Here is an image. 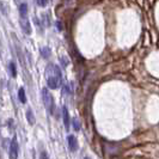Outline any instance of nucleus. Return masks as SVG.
Segmentation results:
<instances>
[{"label":"nucleus","instance_id":"f257e3e1","mask_svg":"<svg viewBox=\"0 0 159 159\" xmlns=\"http://www.w3.org/2000/svg\"><path fill=\"white\" fill-rule=\"evenodd\" d=\"M46 79H47L48 88L52 90H56L60 88L62 81V74L60 71V67L54 64H49L46 68Z\"/></svg>","mask_w":159,"mask_h":159},{"label":"nucleus","instance_id":"f03ea898","mask_svg":"<svg viewBox=\"0 0 159 159\" xmlns=\"http://www.w3.org/2000/svg\"><path fill=\"white\" fill-rule=\"evenodd\" d=\"M42 98H43V103L46 105L48 112L53 114L54 112V107H55L54 105V98H53V96L49 92L48 89H42Z\"/></svg>","mask_w":159,"mask_h":159},{"label":"nucleus","instance_id":"7ed1b4c3","mask_svg":"<svg viewBox=\"0 0 159 159\" xmlns=\"http://www.w3.org/2000/svg\"><path fill=\"white\" fill-rule=\"evenodd\" d=\"M8 156H10V159H18V141H17L16 136L11 140L10 150H8Z\"/></svg>","mask_w":159,"mask_h":159},{"label":"nucleus","instance_id":"20e7f679","mask_svg":"<svg viewBox=\"0 0 159 159\" xmlns=\"http://www.w3.org/2000/svg\"><path fill=\"white\" fill-rule=\"evenodd\" d=\"M20 26H22V30L26 35H30L31 34V25H30V22L28 19V16L20 17Z\"/></svg>","mask_w":159,"mask_h":159},{"label":"nucleus","instance_id":"39448f33","mask_svg":"<svg viewBox=\"0 0 159 159\" xmlns=\"http://www.w3.org/2000/svg\"><path fill=\"white\" fill-rule=\"evenodd\" d=\"M68 146L72 152H75L78 150V141L74 135H68Z\"/></svg>","mask_w":159,"mask_h":159},{"label":"nucleus","instance_id":"423d86ee","mask_svg":"<svg viewBox=\"0 0 159 159\" xmlns=\"http://www.w3.org/2000/svg\"><path fill=\"white\" fill-rule=\"evenodd\" d=\"M62 117H64V123L66 129H70V125H71V119H70V115H68V110L67 108L64 107L62 108Z\"/></svg>","mask_w":159,"mask_h":159},{"label":"nucleus","instance_id":"0eeeda50","mask_svg":"<svg viewBox=\"0 0 159 159\" xmlns=\"http://www.w3.org/2000/svg\"><path fill=\"white\" fill-rule=\"evenodd\" d=\"M18 98L20 101V103H25L26 102V96H25V90L23 88H20L18 90Z\"/></svg>","mask_w":159,"mask_h":159},{"label":"nucleus","instance_id":"6e6552de","mask_svg":"<svg viewBox=\"0 0 159 159\" xmlns=\"http://www.w3.org/2000/svg\"><path fill=\"white\" fill-rule=\"evenodd\" d=\"M19 13H20V17H26L28 16V5L24 2L19 6Z\"/></svg>","mask_w":159,"mask_h":159},{"label":"nucleus","instance_id":"1a4fd4ad","mask_svg":"<svg viewBox=\"0 0 159 159\" xmlns=\"http://www.w3.org/2000/svg\"><path fill=\"white\" fill-rule=\"evenodd\" d=\"M26 119H28V122H29V125H35V116H34V114L32 111L29 109L28 111H26Z\"/></svg>","mask_w":159,"mask_h":159},{"label":"nucleus","instance_id":"9d476101","mask_svg":"<svg viewBox=\"0 0 159 159\" xmlns=\"http://www.w3.org/2000/svg\"><path fill=\"white\" fill-rule=\"evenodd\" d=\"M10 71H11V75H12L13 78H16L17 77V68H16V65L13 64V62H11V64H10Z\"/></svg>","mask_w":159,"mask_h":159},{"label":"nucleus","instance_id":"9b49d317","mask_svg":"<svg viewBox=\"0 0 159 159\" xmlns=\"http://www.w3.org/2000/svg\"><path fill=\"white\" fill-rule=\"evenodd\" d=\"M41 54H42V56H43V57H46V59H47L48 56H49V54H50L49 48H48V47L42 48V49H41Z\"/></svg>","mask_w":159,"mask_h":159},{"label":"nucleus","instance_id":"f8f14e48","mask_svg":"<svg viewBox=\"0 0 159 159\" xmlns=\"http://www.w3.org/2000/svg\"><path fill=\"white\" fill-rule=\"evenodd\" d=\"M72 122H73L74 129H75V130H79V129H80V125H79V122H78V120H77V119H73V121H72Z\"/></svg>","mask_w":159,"mask_h":159},{"label":"nucleus","instance_id":"ddd939ff","mask_svg":"<svg viewBox=\"0 0 159 159\" xmlns=\"http://www.w3.org/2000/svg\"><path fill=\"white\" fill-rule=\"evenodd\" d=\"M40 159H49V156H48L47 152H46V151H42V152H41Z\"/></svg>","mask_w":159,"mask_h":159},{"label":"nucleus","instance_id":"4468645a","mask_svg":"<svg viewBox=\"0 0 159 159\" xmlns=\"http://www.w3.org/2000/svg\"><path fill=\"white\" fill-rule=\"evenodd\" d=\"M47 2H48V0H40V1H39V4H40L41 6H43V7L47 5Z\"/></svg>","mask_w":159,"mask_h":159},{"label":"nucleus","instance_id":"2eb2a0df","mask_svg":"<svg viewBox=\"0 0 159 159\" xmlns=\"http://www.w3.org/2000/svg\"><path fill=\"white\" fill-rule=\"evenodd\" d=\"M57 28H59V30H60V31L62 30V25L60 24V22H57Z\"/></svg>","mask_w":159,"mask_h":159}]
</instances>
